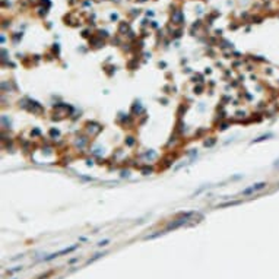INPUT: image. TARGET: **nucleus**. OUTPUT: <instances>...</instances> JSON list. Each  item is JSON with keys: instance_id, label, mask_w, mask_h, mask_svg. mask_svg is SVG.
Instances as JSON below:
<instances>
[{"instance_id": "nucleus-4", "label": "nucleus", "mask_w": 279, "mask_h": 279, "mask_svg": "<svg viewBox=\"0 0 279 279\" xmlns=\"http://www.w3.org/2000/svg\"><path fill=\"white\" fill-rule=\"evenodd\" d=\"M108 243H110V240H104V241H99V243H98V245H99V247H102V245H107Z\"/></svg>"}, {"instance_id": "nucleus-1", "label": "nucleus", "mask_w": 279, "mask_h": 279, "mask_svg": "<svg viewBox=\"0 0 279 279\" xmlns=\"http://www.w3.org/2000/svg\"><path fill=\"white\" fill-rule=\"evenodd\" d=\"M78 248V245H72V247H67V248H63V250H60V251H57V253H53V254H50L48 257H45L44 260H51V259H56V257H59V256H62V254H69V253H72L73 250H76Z\"/></svg>"}, {"instance_id": "nucleus-3", "label": "nucleus", "mask_w": 279, "mask_h": 279, "mask_svg": "<svg viewBox=\"0 0 279 279\" xmlns=\"http://www.w3.org/2000/svg\"><path fill=\"white\" fill-rule=\"evenodd\" d=\"M270 137H273V133H266V134H263V136L254 139L251 143H257V142H262V140H266V139H270Z\"/></svg>"}, {"instance_id": "nucleus-2", "label": "nucleus", "mask_w": 279, "mask_h": 279, "mask_svg": "<svg viewBox=\"0 0 279 279\" xmlns=\"http://www.w3.org/2000/svg\"><path fill=\"white\" fill-rule=\"evenodd\" d=\"M266 186H268L266 183H257V184H253L251 187H248V189L243 190V195H251V193H254V192H257V190H262V189H265Z\"/></svg>"}]
</instances>
